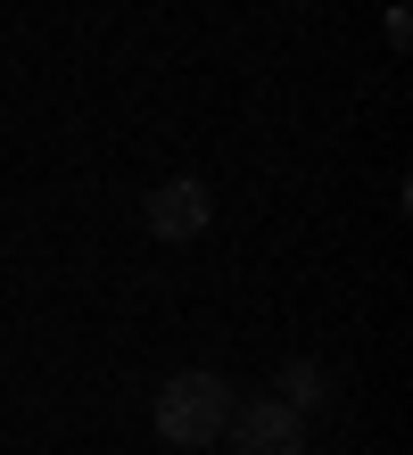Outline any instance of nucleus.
<instances>
[{
  "label": "nucleus",
  "instance_id": "f257e3e1",
  "mask_svg": "<svg viewBox=\"0 0 413 455\" xmlns=\"http://www.w3.org/2000/svg\"><path fill=\"white\" fill-rule=\"evenodd\" d=\"M232 406H240V389L224 381V372H174V381L157 389V439L165 447H182V455H199V447H215L224 439V422H232Z\"/></svg>",
  "mask_w": 413,
  "mask_h": 455
},
{
  "label": "nucleus",
  "instance_id": "20e7f679",
  "mask_svg": "<svg viewBox=\"0 0 413 455\" xmlns=\"http://www.w3.org/2000/svg\"><path fill=\"white\" fill-rule=\"evenodd\" d=\"M273 397H290L298 414L322 406V364H282V389H273Z\"/></svg>",
  "mask_w": 413,
  "mask_h": 455
},
{
  "label": "nucleus",
  "instance_id": "f03ea898",
  "mask_svg": "<svg viewBox=\"0 0 413 455\" xmlns=\"http://www.w3.org/2000/svg\"><path fill=\"white\" fill-rule=\"evenodd\" d=\"M224 431H232V455H306V414L290 397H240Z\"/></svg>",
  "mask_w": 413,
  "mask_h": 455
},
{
  "label": "nucleus",
  "instance_id": "7ed1b4c3",
  "mask_svg": "<svg viewBox=\"0 0 413 455\" xmlns=\"http://www.w3.org/2000/svg\"><path fill=\"white\" fill-rule=\"evenodd\" d=\"M141 224L182 249V240H199V232L215 224V191H207L199 174H174V182H157V191L141 199Z\"/></svg>",
  "mask_w": 413,
  "mask_h": 455
}]
</instances>
